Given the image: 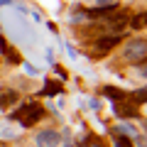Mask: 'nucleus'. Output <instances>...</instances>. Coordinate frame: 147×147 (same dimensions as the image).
<instances>
[{"mask_svg":"<svg viewBox=\"0 0 147 147\" xmlns=\"http://www.w3.org/2000/svg\"><path fill=\"white\" fill-rule=\"evenodd\" d=\"M15 100H17V93H15V91H3V105L15 103Z\"/></svg>","mask_w":147,"mask_h":147,"instance_id":"nucleus-8","label":"nucleus"},{"mask_svg":"<svg viewBox=\"0 0 147 147\" xmlns=\"http://www.w3.org/2000/svg\"><path fill=\"white\" fill-rule=\"evenodd\" d=\"M42 115H44L42 105H37V103H34V105H27V108L17 110V113H15L12 118H20V120H22V125H27V127H30V125H34V123L39 120Z\"/></svg>","mask_w":147,"mask_h":147,"instance_id":"nucleus-2","label":"nucleus"},{"mask_svg":"<svg viewBox=\"0 0 147 147\" xmlns=\"http://www.w3.org/2000/svg\"><path fill=\"white\" fill-rule=\"evenodd\" d=\"M145 25H147V12H140V15H135V17H132V22H130L132 30H142Z\"/></svg>","mask_w":147,"mask_h":147,"instance_id":"nucleus-5","label":"nucleus"},{"mask_svg":"<svg viewBox=\"0 0 147 147\" xmlns=\"http://www.w3.org/2000/svg\"><path fill=\"white\" fill-rule=\"evenodd\" d=\"M125 59H127V61H132V64L147 61V42H145V39H132V42H127Z\"/></svg>","mask_w":147,"mask_h":147,"instance_id":"nucleus-1","label":"nucleus"},{"mask_svg":"<svg viewBox=\"0 0 147 147\" xmlns=\"http://www.w3.org/2000/svg\"><path fill=\"white\" fill-rule=\"evenodd\" d=\"M105 96H110V98H113V100H120V98H125V93H120V91H118V88H110V86H108V88H105Z\"/></svg>","mask_w":147,"mask_h":147,"instance_id":"nucleus-9","label":"nucleus"},{"mask_svg":"<svg viewBox=\"0 0 147 147\" xmlns=\"http://www.w3.org/2000/svg\"><path fill=\"white\" fill-rule=\"evenodd\" d=\"M118 44V37H103L98 42V52H105V49H110V47H115Z\"/></svg>","mask_w":147,"mask_h":147,"instance_id":"nucleus-6","label":"nucleus"},{"mask_svg":"<svg viewBox=\"0 0 147 147\" xmlns=\"http://www.w3.org/2000/svg\"><path fill=\"white\" fill-rule=\"evenodd\" d=\"M142 76H147V66H145V69H142Z\"/></svg>","mask_w":147,"mask_h":147,"instance_id":"nucleus-12","label":"nucleus"},{"mask_svg":"<svg viewBox=\"0 0 147 147\" xmlns=\"http://www.w3.org/2000/svg\"><path fill=\"white\" fill-rule=\"evenodd\" d=\"M115 147H132V142L127 137H115Z\"/></svg>","mask_w":147,"mask_h":147,"instance_id":"nucleus-11","label":"nucleus"},{"mask_svg":"<svg viewBox=\"0 0 147 147\" xmlns=\"http://www.w3.org/2000/svg\"><path fill=\"white\" fill-rule=\"evenodd\" d=\"M132 100H135V103H147V88L135 91V93H132Z\"/></svg>","mask_w":147,"mask_h":147,"instance_id":"nucleus-7","label":"nucleus"},{"mask_svg":"<svg viewBox=\"0 0 147 147\" xmlns=\"http://www.w3.org/2000/svg\"><path fill=\"white\" fill-rule=\"evenodd\" d=\"M115 113H118V115H123V118H127V115L135 118L137 110H135V105H130V103H115Z\"/></svg>","mask_w":147,"mask_h":147,"instance_id":"nucleus-4","label":"nucleus"},{"mask_svg":"<svg viewBox=\"0 0 147 147\" xmlns=\"http://www.w3.org/2000/svg\"><path fill=\"white\" fill-rule=\"evenodd\" d=\"M59 132H54V130H44V132H39L37 135V147H57L59 145Z\"/></svg>","mask_w":147,"mask_h":147,"instance_id":"nucleus-3","label":"nucleus"},{"mask_svg":"<svg viewBox=\"0 0 147 147\" xmlns=\"http://www.w3.org/2000/svg\"><path fill=\"white\" fill-rule=\"evenodd\" d=\"M59 91H61V86L59 84H54V81H47V88H44V93H59Z\"/></svg>","mask_w":147,"mask_h":147,"instance_id":"nucleus-10","label":"nucleus"}]
</instances>
